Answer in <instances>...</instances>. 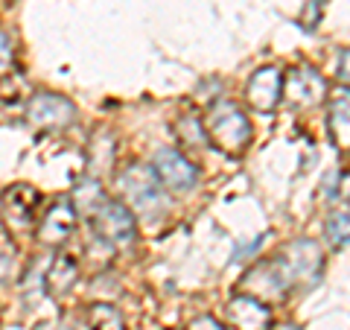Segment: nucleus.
I'll use <instances>...</instances> for the list:
<instances>
[{
  "mask_svg": "<svg viewBox=\"0 0 350 330\" xmlns=\"http://www.w3.org/2000/svg\"><path fill=\"white\" fill-rule=\"evenodd\" d=\"M283 97V76L278 68H262L248 79L245 85V100L257 112H271Z\"/></svg>",
  "mask_w": 350,
  "mask_h": 330,
  "instance_id": "9d476101",
  "label": "nucleus"
},
{
  "mask_svg": "<svg viewBox=\"0 0 350 330\" xmlns=\"http://www.w3.org/2000/svg\"><path fill=\"white\" fill-rule=\"evenodd\" d=\"M204 131L207 140L228 152V155H239L245 152L248 140H251V123L245 112L231 100H216L204 114Z\"/></svg>",
  "mask_w": 350,
  "mask_h": 330,
  "instance_id": "f257e3e1",
  "label": "nucleus"
},
{
  "mask_svg": "<svg viewBox=\"0 0 350 330\" xmlns=\"http://www.w3.org/2000/svg\"><path fill=\"white\" fill-rule=\"evenodd\" d=\"M338 79L350 85V50H345L342 56H338Z\"/></svg>",
  "mask_w": 350,
  "mask_h": 330,
  "instance_id": "4be33fe9",
  "label": "nucleus"
},
{
  "mask_svg": "<svg viewBox=\"0 0 350 330\" xmlns=\"http://www.w3.org/2000/svg\"><path fill=\"white\" fill-rule=\"evenodd\" d=\"M41 196L32 190L29 184H15L9 187L0 199V216L6 223V231L15 237H27L36 228V214H38Z\"/></svg>",
  "mask_w": 350,
  "mask_h": 330,
  "instance_id": "20e7f679",
  "label": "nucleus"
},
{
  "mask_svg": "<svg viewBox=\"0 0 350 330\" xmlns=\"http://www.w3.org/2000/svg\"><path fill=\"white\" fill-rule=\"evenodd\" d=\"M330 131L338 147H350V88H338L330 97Z\"/></svg>",
  "mask_w": 350,
  "mask_h": 330,
  "instance_id": "ddd939ff",
  "label": "nucleus"
},
{
  "mask_svg": "<svg viewBox=\"0 0 350 330\" xmlns=\"http://www.w3.org/2000/svg\"><path fill=\"white\" fill-rule=\"evenodd\" d=\"M76 275H79V263H76L70 255H59L56 260H53L44 283H47L50 295H68L73 290V283H76Z\"/></svg>",
  "mask_w": 350,
  "mask_h": 330,
  "instance_id": "4468645a",
  "label": "nucleus"
},
{
  "mask_svg": "<svg viewBox=\"0 0 350 330\" xmlns=\"http://www.w3.org/2000/svg\"><path fill=\"white\" fill-rule=\"evenodd\" d=\"M286 269H289V278L292 283L301 281L306 287L319 283L321 278V269H324V257H321V249L315 240H295V243L286 249Z\"/></svg>",
  "mask_w": 350,
  "mask_h": 330,
  "instance_id": "6e6552de",
  "label": "nucleus"
},
{
  "mask_svg": "<svg viewBox=\"0 0 350 330\" xmlns=\"http://www.w3.org/2000/svg\"><path fill=\"white\" fill-rule=\"evenodd\" d=\"M228 322L237 330H266L271 325V310L254 295H237L228 304Z\"/></svg>",
  "mask_w": 350,
  "mask_h": 330,
  "instance_id": "9b49d317",
  "label": "nucleus"
},
{
  "mask_svg": "<svg viewBox=\"0 0 350 330\" xmlns=\"http://www.w3.org/2000/svg\"><path fill=\"white\" fill-rule=\"evenodd\" d=\"M280 330H298V327H295V325H283Z\"/></svg>",
  "mask_w": 350,
  "mask_h": 330,
  "instance_id": "b1692460",
  "label": "nucleus"
},
{
  "mask_svg": "<svg viewBox=\"0 0 350 330\" xmlns=\"http://www.w3.org/2000/svg\"><path fill=\"white\" fill-rule=\"evenodd\" d=\"M262 246V234H257L254 240H251V243H239L237 246V251H234V260L237 263H243V260H248L251 255H254V251Z\"/></svg>",
  "mask_w": 350,
  "mask_h": 330,
  "instance_id": "412c9836",
  "label": "nucleus"
},
{
  "mask_svg": "<svg viewBox=\"0 0 350 330\" xmlns=\"http://www.w3.org/2000/svg\"><path fill=\"white\" fill-rule=\"evenodd\" d=\"M190 330H225V327L219 325L216 318H211V316H202V318H196V322L190 325Z\"/></svg>",
  "mask_w": 350,
  "mask_h": 330,
  "instance_id": "5701e85b",
  "label": "nucleus"
},
{
  "mask_svg": "<svg viewBox=\"0 0 350 330\" xmlns=\"http://www.w3.org/2000/svg\"><path fill=\"white\" fill-rule=\"evenodd\" d=\"M85 325H88V330H126L123 316H120V310H117V307H111V304L88 307Z\"/></svg>",
  "mask_w": 350,
  "mask_h": 330,
  "instance_id": "2eb2a0df",
  "label": "nucleus"
},
{
  "mask_svg": "<svg viewBox=\"0 0 350 330\" xmlns=\"http://www.w3.org/2000/svg\"><path fill=\"white\" fill-rule=\"evenodd\" d=\"M120 187H123L126 205L140 216H158L161 211H167V187L161 184V179L155 175L152 167H129L120 175Z\"/></svg>",
  "mask_w": 350,
  "mask_h": 330,
  "instance_id": "f03ea898",
  "label": "nucleus"
},
{
  "mask_svg": "<svg viewBox=\"0 0 350 330\" xmlns=\"http://www.w3.org/2000/svg\"><path fill=\"white\" fill-rule=\"evenodd\" d=\"M114 161V140L108 135H96L91 140V152H88V164H91V173H100V170H108Z\"/></svg>",
  "mask_w": 350,
  "mask_h": 330,
  "instance_id": "6ab92c4d",
  "label": "nucleus"
},
{
  "mask_svg": "<svg viewBox=\"0 0 350 330\" xmlns=\"http://www.w3.org/2000/svg\"><path fill=\"white\" fill-rule=\"evenodd\" d=\"M175 135L181 138L184 147H190V149H207V131L199 123V117L184 114L178 123H175Z\"/></svg>",
  "mask_w": 350,
  "mask_h": 330,
  "instance_id": "dca6fc26",
  "label": "nucleus"
},
{
  "mask_svg": "<svg viewBox=\"0 0 350 330\" xmlns=\"http://www.w3.org/2000/svg\"><path fill=\"white\" fill-rule=\"evenodd\" d=\"M324 231H327L330 246H336V249L350 243V207H336V211H330Z\"/></svg>",
  "mask_w": 350,
  "mask_h": 330,
  "instance_id": "f3484780",
  "label": "nucleus"
},
{
  "mask_svg": "<svg viewBox=\"0 0 350 330\" xmlns=\"http://www.w3.org/2000/svg\"><path fill=\"white\" fill-rule=\"evenodd\" d=\"M27 117L38 129H68L76 120V105L59 94H36L27 105Z\"/></svg>",
  "mask_w": 350,
  "mask_h": 330,
  "instance_id": "0eeeda50",
  "label": "nucleus"
},
{
  "mask_svg": "<svg viewBox=\"0 0 350 330\" xmlns=\"http://www.w3.org/2000/svg\"><path fill=\"white\" fill-rule=\"evenodd\" d=\"M327 82L319 71L312 68H295L286 76V100L298 108H312L324 100Z\"/></svg>",
  "mask_w": 350,
  "mask_h": 330,
  "instance_id": "1a4fd4ad",
  "label": "nucleus"
},
{
  "mask_svg": "<svg viewBox=\"0 0 350 330\" xmlns=\"http://www.w3.org/2000/svg\"><path fill=\"white\" fill-rule=\"evenodd\" d=\"M152 170L161 179V184L172 193H187L199 181V170L181 155L178 149H161L152 158Z\"/></svg>",
  "mask_w": 350,
  "mask_h": 330,
  "instance_id": "423d86ee",
  "label": "nucleus"
},
{
  "mask_svg": "<svg viewBox=\"0 0 350 330\" xmlns=\"http://www.w3.org/2000/svg\"><path fill=\"white\" fill-rule=\"evenodd\" d=\"M243 287L248 295H254L260 301H278L292 290V278L286 269V260H262L254 269H248L243 278Z\"/></svg>",
  "mask_w": 350,
  "mask_h": 330,
  "instance_id": "39448f33",
  "label": "nucleus"
},
{
  "mask_svg": "<svg viewBox=\"0 0 350 330\" xmlns=\"http://www.w3.org/2000/svg\"><path fill=\"white\" fill-rule=\"evenodd\" d=\"M91 223L94 231L103 243L114 246V249H129L137 237V228H135V211L126 205V202H114V199H105L96 211L91 214Z\"/></svg>",
  "mask_w": 350,
  "mask_h": 330,
  "instance_id": "7ed1b4c3",
  "label": "nucleus"
},
{
  "mask_svg": "<svg viewBox=\"0 0 350 330\" xmlns=\"http://www.w3.org/2000/svg\"><path fill=\"white\" fill-rule=\"evenodd\" d=\"M76 225V211L70 202H56L41 219V228H38V240L44 246H59L70 237V231Z\"/></svg>",
  "mask_w": 350,
  "mask_h": 330,
  "instance_id": "f8f14e48",
  "label": "nucleus"
},
{
  "mask_svg": "<svg viewBox=\"0 0 350 330\" xmlns=\"http://www.w3.org/2000/svg\"><path fill=\"white\" fill-rule=\"evenodd\" d=\"M12 62H15V47H12V38L0 29V76L12 71Z\"/></svg>",
  "mask_w": 350,
  "mask_h": 330,
  "instance_id": "aec40b11",
  "label": "nucleus"
},
{
  "mask_svg": "<svg viewBox=\"0 0 350 330\" xmlns=\"http://www.w3.org/2000/svg\"><path fill=\"white\" fill-rule=\"evenodd\" d=\"M108 199V196L103 193V187L96 184L94 179H85L79 187H76V196H73V202H76V207L85 214V216H91L96 207H100L103 202Z\"/></svg>",
  "mask_w": 350,
  "mask_h": 330,
  "instance_id": "a211bd4d",
  "label": "nucleus"
}]
</instances>
